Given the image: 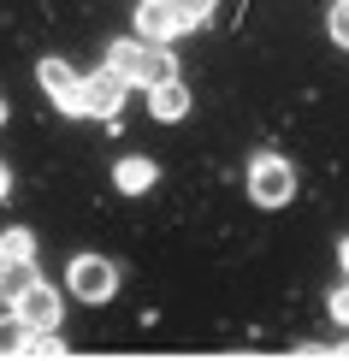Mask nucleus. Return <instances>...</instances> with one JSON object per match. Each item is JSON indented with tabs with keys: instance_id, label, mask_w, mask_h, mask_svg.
Here are the masks:
<instances>
[{
	"instance_id": "obj_19",
	"label": "nucleus",
	"mask_w": 349,
	"mask_h": 361,
	"mask_svg": "<svg viewBox=\"0 0 349 361\" xmlns=\"http://www.w3.org/2000/svg\"><path fill=\"white\" fill-rule=\"evenodd\" d=\"M0 125H6V95H0Z\"/></svg>"
},
{
	"instance_id": "obj_11",
	"label": "nucleus",
	"mask_w": 349,
	"mask_h": 361,
	"mask_svg": "<svg viewBox=\"0 0 349 361\" xmlns=\"http://www.w3.org/2000/svg\"><path fill=\"white\" fill-rule=\"evenodd\" d=\"M0 261H36V237H30L24 225L0 231Z\"/></svg>"
},
{
	"instance_id": "obj_15",
	"label": "nucleus",
	"mask_w": 349,
	"mask_h": 361,
	"mask_svg": "<svg viewBox=\"0 0 349 361\" xmlns=\"http://www.w3.org/2000/svg\"><path fill=\"white\" fill-rule=\"evenodd\" d=\"M214 6H219V0H178V12H184V24H190V30L214 18Z\"/></svg>"
},
{
	"instance_id": "obj_6",
	"label": "nucleus",
	"mask_w": 349,
	"mask_h": 361,
	"mask_svg": "<svg viewBox=\"0 0 349 361\" xmlns=\"http://www.w3.org/2000/svg\"><path fill=\"white\" fill-rule=\"evenodd\" d=\"M12 314H18L30 332H36V326H54V320H59V290L36 279L30 290H18V296H12Z\"/></svg>"
},
{
	"instance_id": "obj_8",
	"label": "nucleus",
	"mask_w": 349,
	"mask_h": 361,
	"mask_svg": "<svg viewBox=\"0 0 349 361\" xmlns=\"http://www.w3.org/2000/svg\"><path fill=\"white\" fill-rule=\"evenodd\" d=\"M154 178H160V166H154V160H142V154H125L113 166V184L125 190V195H148V190H154Z\"/></svg>"
},
{
	"instance_id": "obj_10",
	"label": "nucleus",
	"mask_w": 349,
	"mask_h": 361,
	"mask_svg": "<svg viewBox=\"0 0 349 361\" xmlns=\"http://www.w3.org/2000/svg\"><path fill=\"white\" fill-rule=\"evenodd\" d=\"M42 273H36V261H0V296H18V290H30V284H36Z\"/></svg>"
},
{
	"instance_id": "obj_9",
	"label": "nucleus",
	"mask_w": 349,
	"mask_h": 361,
	"mask_svg": "<svg viewBox=\"0 0 349 361\" xmlns=\"http://www.w3.org/2000/svg\"><path fill=\"white\" fill-rule=\"evenodd\" d=\"M148 113H154L160 125H172V118H184V113H190V89H184V78H172V83L148 89Z\"/></svg>"
},
{
	"instance_id": "obj_2",
	"label": "nucleus",
	"mask_w": 349,
	"mask_h": 361,
	"mask_svg": "<svg viewBox=\"0 0 349 361\" xmlns=\"http://www.w3.org/2000/svg\"><path fill=\"white\" fill-rule=\"evenodd\" d=\"M36 83H42V95H48L59 113H71V118H89V89H83V78L66 66V59H54V54H48V59L36 66Z\"/></svg>"
},
{
	"instance_id": "obj_16",
	"label": "nucleus",
	"mask_w": 349,
	"mask_h": 361,
	"mask_svg": "<svg viewBox=\"0 0 349 361\" xmlns=\"http://www.w3.org/2000/svg\"><path fill=\"white\" fill-rule=\"evenodd\" d=\"M331 320L349 326V284H343V290H331Z\"/></svg>"
},
{
	"instance_id": "obj_18",
	"label": "nucleus",
	"mask_w": 349,
	"mask_h": 361,
	"mask_svg": "<svg viewBox=\"0 0 349 361\" xmlns=\"http://www.w3.org/2000/svg\"><path fill=\"white\" fill-rule=\"evenodd\" d=\"M338 261H343V273H349V237H343V243H338Z\"/></svg>"
},
{
	"instance_id": "obj_3",
	"label": "nucleus",
	"mask_w": 349,
	"mask_h": 361,
	"mask_svg": "<svg viewBox=\"0 0 349 361\" xmlns=\"http://www.w3.org/2000/svg\"><path fill=\"white\" fill-rule=\"evenodd\" d=\"M66 290L78 296V302H113L118 267L107 261V255H78V261L66 267Z\"/></svg>"
},
{
	"instance_id": "obj_5",
	"label": "nucleus",
	"mask_w": 349,
	"mask_h": 361,
	"mask_svg": "<svg viewBox=\"0 0 349 361\" xmlns=\"http://www.w3.org/2000/svg\"><path fill=\"white\" fill-rule=\"evenodd\" d=\"M184 12H178V0H142L136 6V36L142 42H166V36H184Z\"/></svg>"
},
{
	"instance_id": "obj_12",
	"label": "nucleus",
	"mask_w": 349,
	"mask_h": 361,
	"mask_svg": "<svg viewBox=\"0 0 349 361\" xmlns=\"http://www.w3.org/2000/svg\"><path fill=\"white\" fill-rule=\"evenodd\" d=\"M24 350H30V326L18 314H6V320H0V355H24Z\"/></svg>"
},
{
	"instance_id": "obj_1",
	"label": "nucleus",
	"mask_w": 349,
	"mask_h": 361,
	"mask_svg": "<svg viewBox=\"0 0 349 361\" xmlns=\"http://www.w3.org/2000/svg\"><path fill=\"white\" fill-rule=\"evenodd\" d=\"M296 195V172L284 154H255L249 160V202L255 207H284Z\"/></svg>"
},
{
	"instance_id": "obj_20",
	"label": "nucleus",
	"mask_w": 349,
	"mask_h": 361,
	"mask_svg": "<svg viewBox=\"0 0 349 361\" xmlns=\"http://www.w3.org/2000/svg\"><path fill=\"white\" fill-rule=\"evenodd\" d=\"M338 355H349V338H343V343H338Z\"/></svg>"
},
{
	"instance_id": "obj_13",
	"label": "nucleus",
	"mask_w": 349,
	"mask_h": 361,
	"mask_svg": "<svg viewBox=\"0 0 349 361\" xmlns=\"http://www.w3.org/2000/svg\"><path fill=\"white\" fill-rule=\"evenodd\" d=\"M136 59H142V42H107V66L113 71H125V78H136Z\"/></svg>"
},
{
	"instance_id": "obj_7",
	"label": "nucleus",
	"mask_w": 349,
	"mask_h": 361,
	"mask_svg": "<svg viewBox=\"0 0 349 361\" xmlns=\"http://www.w3.org/2000/svg\"><path fill=\"white\" fill-rule=\"evenodd\" d=\"M178 78V59L166 42H142V59H136V78L130 83H142V89H160V83H172Z\"/></svg>"
},
{
	"instance_id": "obj_17",
	"label": "nucleus",
	"mask_w": 349,
	"mask_h": 361,
	"mask_svg": "<svg viewBox=\"0 0 349 361\" xmlns=\"http://www.w3.org/2000/svg\"><path fill=\"white\" fill-rule=\"evenodd\" d=\"M6 190H12V172H6V166H0V202H6Z\"/></svg>"
},
{
	"instance_id": "obj_14",
	"label": "nucleus",
	"mask_w": 349,
	"mask_h": 361,
	"mask_svg": "<svg viewBox=\"0 0 349 361\" xmlns=\"http://www.w3.org/2000/svg\"><path fill=\"white\" fill-rule=\"evenodd\" d=\"M326 30H331V42H338V48H349V0H331Z\"/></svg>"
},
{
	"instance_id": "obj_4",
	"label": "nucleus",
	"mask_w": 349,
	"mask_h": 361,
	"mask_svg": "<svg viewBox=\"0 0 349 361\" xmlns=\"http://www.w3.org/2000/svg\"><path fill=\"white\" fill-rule=\"evenodd\" d=\"M83 89H89V118H118V107H125V95H130V78L113 71V66H101V71L83 78Z\"/></svg>"
}]
</instances>
